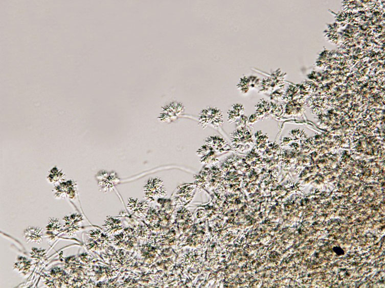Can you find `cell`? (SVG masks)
Segmentation results:
<instances>
[{
	"label": "cell",
	"instance_id": "cell-1",
	"mask_svg": "<svg viewBox=\"0 0 385 288\" xmlns=\"http://www.w3.org/2000/svg\"><path fill=\"white\" fill-rule=\"evenodd\" d=\"M144 188L145 195L149 199L164 196L166 194L162 180L157 179L148 180Z\"/></svg>",
	"mask_w": 385,
	"mask_h": 288
},
{
	"label": "cell",
	"instance_id": "cell-2",
	"mask_svg": "<svg viewBox=\"0 0 385 288\" xmlns=\"http://www.w3.org/2000/svg\"><path fill=\"white\" fill-rule=\"evenodd\" d=\"M183 111V107L180 103H171L164 107L160 116V120L164 122L172 121Z\"/></svg>",
	"mask_w": 385,
	"mask_h": 288
},
{
	"label": "cell",
	"instance_id": "cell-3",
	"mask_svg": "<svg viewBox=\"0 0 385 288\" xmlns=\"http://www.w3.org/2000/svg\"><path fill=\"white\" fill-rule=\"evenodd\" d=\"M24 237L27 242L40 244L43 239L42 230L37 227H29L24 232Z\"/></svg>",
	"mask_w": 385,
	"mask_h": 288
},
{
	"label": "cell",
	"instance_id": "cell-4",
	"mask_svg": "<svg viewBox=\"0 0 385 288\" xmlns=\"http://www.w3.org/2000/svg\"><path fill=\"white\" fill-rule=\"evenodd\" d=\"M65 177V175L62 172L61 169L59 167H55L50 170L47 179L49 183L55 184L58 182H62Z\"/></svg>",
	"mask_w": 385,
	"mask_h": 288
}]
</instances>
